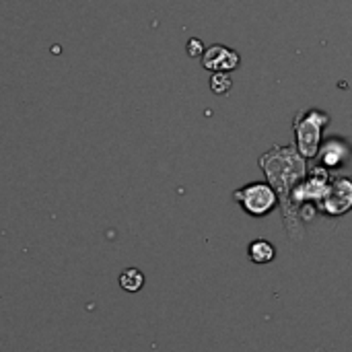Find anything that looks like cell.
Instances as JSON below:
<instances>
[{
	"instance_id": "7",
	"label": "cell",
	"mask_w": 352,
	"mask_h": 352,
	"mask_svg": "<svg viewBox=\"0 0 352 352\" xmlns=\"http://www.w3.org/2000/svg\"><path fill=\"white\" fill-rule=\"evenodd\" d=\"M274 256H276V250H274V245L270 241L258 239V241H254L250 245V258L256 264H268V262L274 260Z\"/></svg>"
},
{
	"instance_id": "9",
	"label": "cell",
	"mask_w": 352,
	"mask_h": 352,
	"mask_svg": "<svg viewBox=\"0 0 352 352\" xmlns=\"http://www.w3.org/2000/svg\"><path fill=\"white\" fill-rule=\"evenodd\" d=\"M231 87H233V80H231V76H229L227 72H214V74H212V78H210V89H212V93H217V95H227V93L231 91Z\"/></svg>"
},
{
	"instance_id": "6",
	"label": "cell",
	"mask_w": 352,
	"mask_h": 352,
	"mask_svg": "<svg viewBox=\"0 0 352 352\" xmlns=\"http://www.w3.org/2000/svg\"><path fill=\"white\" fill-rule=\"evenodd\" d=\"M349 155H351L349 146H346L344 142H340V140H330V142H326V144L320 148V153H318V157H320V161H322V167H326V169L342 167V165L346 163Z\"/></svg>"
},
{
	"instance_id": "5",
	"label": "cell",
	"mask_w": 352,
	"mask_h": 352,
	"mask_svg": "<svg viewBox=\"0 0 352 352\" xmlns=\"http://www.w3.org/2000/svg\"><path fill=\"white\" fill-rule=\"evenodd\" d=\"M202 66L212 72H231L239 66V54L225 45H210L202 54Z\"/></svg>"
},
{
	"instance_id": "8",
	"label": "cell",
	"mask_w": 352,
	"mask_h": 352,
	"mask_svg": "<svg viewBox=\"0 0 352 352\" xmlns=\"http://www.w3.org/2000/svg\"><path fill=\"white\" fill-rule=\"evenodd\" d=\"M120 285H122V289H124V291H128V293H136V291H140V289H142V285H144V276H142V272H140V270H136V268H128V270H124V272H122V276H120Z\"/></svg>"
},
{
	"instance_id": "10",
	"label": "cell",
	"mask_w": 352,
	"mask_h": 352,
	"mask_svg": "<svg viewBox=\"0 0 352 352\" xmlns=\"http://www.w3.org/2000/svg\"><path fill=\"white\" fill-rule=\"evenodd\" d=\"M188 54L192 56V58H196V56H202L204 54V45H202V41L200 39H190L188 41Z\"/></svg>"
},
{
	"instance_id": "1",
	"label": "cell",
	"mask_w": 352,
	"mask_h": 352,
	"mask_svg": "<svg viewBox=\"0 0 352 352\" xmlns=\"http://www.w3.org/2000/svg\"><path fill=\"white\" fill-rule=\"evenodd\" d=\"M260 167L266 173L274 192L278 194L285 223L289 225V231L295 235V225L299 223L295 221L293 210H291V192L307 175L305 159L293 146H274L260 157Z\"/></svg>"
},
{
	"instance_id": "4",
	"label": "cell",
	"mask_w": 352,
	"mask_h": 352,
	"mask_svg": "<svg viewBox=\"0 0 352 352\" xmlns=\"http://www.w3.org/2000/svg\"><path fill=\"white\" fill-rule=\"evenodd\" d=\"M322 212L328 217H342L352 208V182L346 177H338L330 182V188L324 200L318 204Z\"/></svg>"
},
{
	"instance_id": "3",
	"label": "cell",
	"mask_w": 352,
	"mask_h": 352,
	"mask_svg": "<svg viewBox=\"0 0 352 352\" xmlns=\"http://www.w3.org/2000/svg\"><path fill=\"white\" fill-rule=\"evenodd\" d=\"M233 198L252 217H266L278 204V194L274 192V188L270 184H264V182L248 184L245 188L237 190L233 194Z\"/></svg>"
},
{
	"instance_id": "2",
	"label": "cell",
	"mask_w": 352,
	"mask_h": 352,
	"mask_svg": "<svg viewBox=\"0 0 352 352\" xmlns=\"http://www.w3.org/2000/svg\"><path fill=\"white\" fill-rule=\"evenodd\" d=\"M330 124V116L320 109L301 111L295 118V142L297 151L303 159H316L322 148V136L326 126Z\"/></svg>"
}]
</instances>
